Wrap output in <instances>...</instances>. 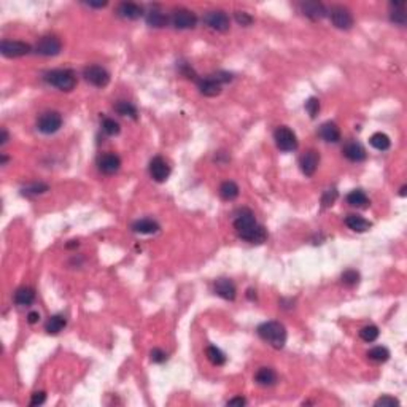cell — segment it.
Segmentation results:
<instances>
[{"instance_id":"cell-1","label":"cell","mask_w":407,"mask_h":407,"mask_svg":"<svg viewBox=\"0 0 407 407\" xmlns=\"http://www.w3.org/2000/svg\"><path fill=\"white\" fill-rule=\"evenodd\" d=\"M259 337L274 348H283L286 344V329L278 322H266L258 328Z\"/></svg>"},{"instance_id":"cell-2","label":"cell","mask_w":407,"mask_h":407,"mask_svg":"<svg viewBox=\"0 0 407 407\" xmlns=\"http://www.w3.org/2000/svg\"><path fill=\"white\" fill-rule=\"evenodd\" d=\"M45 81L48 84L54 86V88L61 91H72L76 86V78L72 70L67 69H59V70H51L45 75Z\"/></svg>"},{"instance_id":"cell-3","label":"cell","mask_w":407,"mask_h":407,"mask_svg":"<svg viewBox=\"0 0 407 407\" xmlns=\"http://www.w3.org/2000/svg\"><path fill=\"white\" fill-rule=\"evenodd\" d=\"M256 220H255V215H253V212L251 210H242L236 221H234V228H236V232L239 234L240 239H244V240H250V237L253 236V232L256 229Z\"/></svg>"},{"instance_id":"cell-4","label":"cell","mask_w":407,"mask_h":407,"mask_svg":"<svg viewBox=\"0 0 407 407\" xmlns=\"http://www.w3.org/2000/svg\"><path fill=\"white\" fill-rule=\"evenodd\" d=\"M61 126H62V116L57 112H46L37 121L38 131H40L42 134H46V135L57 132L61 129Z\"/></svg>"},{"instance_id":"cell-5","label":"cell","mask_w":407,"mask_h":407,"mask_svg":"<svg viewBox=\"0 0 407 407\" xmlns=\"http://www.w3.org/2000/svg\"><path fill=\"white\" fill-rule=\"evenodd\" d=\"M274 139H275L277 147L282 151H293L297 148L296 134L289 128H286V126H280L274 134Z\"/></svg>"},{"instance_id":"cell-6","label":"cell","mask_w":407,"mask_h":407,"mask_svg":"<svg viewBox=\"0 0 407 407\" xmlns=\"http://www.w3.org/2000/svg\"><path fill=\"white\" fill-rule=\"evenodd\" d=\"M84 78L88 83H91L92 86H97V88H104L110 83V73L107 72L104 67L100 65H89L86 67L84 72Z\"/></svg>"},{"instance_id":"cell-7","label":"cell","mask_w":407,"mask_h":407,"mask_svg":"<svg viewBox=\"0 0 407 407\" xmlns=\"http://www.w3.org/2000/svg\"><path fill=\"white\" fill-rule=\"evenodd\" d=\"M61 50H62V43H61L59 38L54 37V35H46V37L40 38L35 46V51L42 56H46V57L57 56L61 53Z\"/></svg>"},{"instance_id":"cell-8","label":"cell","mask_w":407,"mask_h":407,"mask_svg":"<svg viewBox=\"0 0 407 407\" xmlns=\"http://www.w3.org/2000/svg\"><path fill=\"white\" fill-rule=\"evenodd\" d=\"M204 21L206 24L213 29V31L217 32H226L229 31V26H231V21H229V16L221 12V10H213V12H209L204 18Z\"/></svg>"},{"instance_id":"cell-9","label":"cell","mask_w":407,"mask_h":407,"mask_svg":"<svg viewBox=\"0 0 407 407\" xmlns=\"http://www.w3.org/2000/svg\"><path fill=\"white\" fill-rule=\"evenodd\" d=\"M31 45L29 43H24V42H13V40H5L0 45V51L5 57H21V56H26L31 53Z\"/></svg>"},{"instance_id":"cell-10","label":"cell","mask_w":407,"mask_h":407,"mask_svg":"<svg viewBox=\"0 0 407 407\" xmlns=\"http://www.w3.org/2000/svg\"><path fill=\"white\" fill-rule=\"evenodd\" d=\"M150 175L153 180H156L159 183L166 181L170 175V167L167 161L161 158V156H156L150 161Z\"/></svg>"},{"instance_id":"cell-11","label":"cell","mask_w":407,"mask_h":407,"mask_svg":"<svg viewBox=\"0 0 407 407\" xmlns=\"http://www.w3.org/2000/svg\"><path fill=\"white\" fill-rule=\"evenodd\" d=\"M197 23V18L196 15L189 12V10H177V12H173L172 15V24L175 29H192Z\"/></svg>"},{"instance_id":"cell-12","label":"cell","mask_w":407,"mask_h":407,"mask_svg":"<svg viewBox=\"0 0 407 407\" xmlns=\"http://www.w3.org/2000/svg\"><path fill=\"white\" fill-rule=\"evenodd\" d=\"M331 21L337 29H342V31H348L353 26V16L344 7H334L331 10Z\"/></svg>"},{"instance_id":"cell-13","label":"cell","mask_w":407,"mask_h":407,"mask_svg":"<svg viewBox=\"0 0 407 407\" xmlns=\"http://www.w3.org/2000/svg\"><path fill=\"white\" fill-rule=\"evenodd\" d=\"M318 164H320V154L318 151L315 150H309L306 151L302 156H301V161H299V166H301V170L304 175L307 177H312L314 173L317 172L318 169Z\"/></svg>"},{"instance_id":"cell-14","label":"cell","mask_w":407,"mask_h":407,"mask_svg":"<svg viewBox=\"0 0 407 407\" xmlns=\"http://www.w3.org/2000/svg\"><path fill=\"white\" fill-rule=\"evenodd\" d=\"M213 289H215V293L220 297L226 299V301H234L237 294L236 285L232 283L229 278H218L215 285H213Z\"/></svg>"},{"instance_id":"cell-15","label":"cell","mask_w":407,"mask_h":407,"mask_svg":"<svg viewBox=\"0 0 407 407\" xmlns=\"http://www.w3.org/2000/svg\"><path fill=\"white\" fill-rule=\"evenodd\" d=\"M121 167V159L118 154L115 153H107L99 159V169L100 172L107 173V175H113L120 170Z\"/></svg>"},{"instance_id":"cell-16","label":"cell","mask_w":407,"mask_h":407,"mask_svg":"<svg viewBox=\"0 0 407 407\" xmlns=\"http://www.w3.org/2000/svg\"><path fill=\"white\" fill-rule=\"evenodd\" d=\"M342 153H344V156L348 161H352V162H361V161L366 159V150H364L363 145L358 143V142H348V143H345Z\"/></svg>"},{"instance_id":"cell-17","label":"cell","mask_w":407,"mask_h":407,"mask_svg":"<svg viewBox=\"0 0 407 407\" xmlns=\"http://www.w3.org/2000/svg\"><path fill=\"white\" fill-rule=\"evenodd\" d=\"M221 83L215 78L213 75L207 76V78H204L199 81V91L200 94L204 95H207V97H215V95H218L221 92Z\"/></svg>"},{"instance_id":"cell-18","label":"cell","mask_w":407,"mask_h":407,"mask_svg":"<svg viewBox=\"0 0 407 407\" xmlns=\"http://www.w3.org/2000/svg\"><path fill=\"white\" fill-rule=\"evenodd\" d=\"M301 10L307 18L314 19V21H318V19H323L326 16V8L322 2H304L301 5Z\"/></svg>"},{"instance_id":"cell-19","label":"cell","mask_w":407,"mask_h":407,"mask_svg":"<svg viewBox=\"0 0 407 407\" xmlns=\"http://www.w3.org/2000/svg\"><path fill=\"white\" fill-rule=\"evenodd\" d=\"M320 135H322V139L325 142H329V143H337L341 140V129H339V126L333 121H328L325 124H322V128H320Z\"/></svg>"},{"instance_id":"cell-20","label":"cell","mask_w":407,"mask_h":407,"mask_svg":"<svg viewBox=\"0 0 407 407\" xmlns=\"http://www.w3.org/2000/svg\"><path fill=\"white\" fill-rule=\"evenodd\" d=\"M35 301V291L29 286H21L15 293V302L19 307H27Z\"/></svg>"},{"instance_id":"cell-21","label":"cell","mask_w":407,"mask_h":407,"mask_svg":"<svg viewBox=\"0 0 407 407\" xmlns=\"http://www.w3.org/2000/svg\"><path fill=\"white\" fill-rule=\"evenodd\" d=\"M118 15L124 19H139L143 12H142V7L137 5V4H132V2H123L120 7H118Z\"/></svg>"},{"instance_id":"cell-22","label":"cell","mask_w":407,"mask_h":407,"mask_svg":"<svg viewBox=\"0 0 407 407\" xmlns=\"http://www.w3.org/2000/svg\"><path fill=\"white\" fill-rule=\"evenodd\" d=\"M132 229L135 232H139V234H154V232L159 231V225L154 220H150V218H143V220H139L134 223Z\"/></svg>"},{"instance_id":"cell-23","label":"cell","mask_w":407,"mask_h":407,"mask_svg":"<svg viewBox=\"0 0 407 407\" xmlns=\"http://www.w3.org/2000/svg\"><path fill=\"white\" fill-rule=\"evenodd\" d=\"M345 225L350 228L352 231H355V232H366L367 229L372 226V223L364 220L360 215H348L345 218Z\"/></svg>"},{"instance_id":"cell-24","label":"cell","mask_w":407,"mask_h":407,"mask_svg":"<svg viewBox=\"0 0 407 407\" xmlns=\"http://www.w3.org/2000/svg\"><path fill=\"white\" fill-rule=\"evenodd\" d=\"M255 379L261 386H272L277 382V374L274 369H270V367H261L256 372Z\"/></svg>"},{"instance_id":"cell-25","label":"cell","mask_w":407,"mask_h":407,"mask_svg":"<svg viewBox=\"0 0 407 407\" xmlns=\"http://www.w3.org/2000/svg\"><path fill=\"white\" fill-rule=\"evenodd\" d=\"M65 325H67L65 317H62V315H53V317L46 322L45 329H46V333H48V334H59V333L62 331V329L65 328Z\"/></svg>"},{"instance_id":"cell-26","label":"cell","mask_w":407,"mask_h":407,"mask_svg":"<svg viewBox=\"0 0 407 407\" xmlns=\"http://www.w3.org/2000/svg\"><path fill=\"white\" fill-rule=\"evenodd\" d=\"M369 143L372 145V147H374L375 150L385 151V150H388V148H390L391 140H390V137H388V135H386V134H383V132H375V134L371 135Z\"/></svg>"},{"instance_id":"cell-27","label":"cell","mask_w":407,"mask_h":407,"mask_svg":"<svg viewBox=\"0 0 407 407\" xmlns=\"http://www.w3.org/2000/svg\"><path fill=\"white\" fill-rule=\"evenodd\" d=\"M391 13H390V19H391V23L394 24H399V26H404L405 21H407V15L404 12V4L402 2H393L391 4Z\"/></svg>"},{"instance_id":"cell-28","label":"cell","mask_w":407,"mask_h":407,"mask_svg":"<svg viewBox=\"0 0 407 407\" xmlns=\"http://www.w3.org/2000/svg\"><path fill=\"white\" fill-rule=\"evenodd\" d=\"M115 110L118 115L121 116H129V118H137V109H135V105L128 102V100H120L115 104Z\"/></svg>"},{"instance_id":"cell-29","label":"cell","mask_w":407,"mask_h":407,"mask_svg":"<svg viewBox=\"0 0 407 407\" xmlns=\"http://www.w3.org/2000/svg\"><path fill=\"white\" fill-rule=\"evenodd\" d=\"M220 194L225 200H234L239 196V186L234 181H225L220 186Z\"/></svg>"},{"instance_id":"cell-30","label":"cell","mask_w":407,"mask_h":407,"mask_svg":"<svg viewBox=\"0 0 407 407\" xmlns=\"http://www.w3.org/2000/svg\"><path fill=\"white\" fill-rule=\"evenodd\" d=\"M206 353H207L209 361H210L213 366H223V364L226 363V355L223 353V352L220 350V348H218V347H215V345H210V347H207Z\"/></svg>"},{"instance_id":"cell-31","label":"cell","mask_w":407,"mask_h":407,"mask_svg":"<svg viewBox=\"0 0 407 407\" xmlns=\"http://www.w3.org/2000/svg\"><path fill=\"white\" fill-rule=\"evenodd\" d=\"M367 356H369V360L372 361H377V363H385V361H388V358H390V350L386 347H374L371 348L369 352H367Z\"/></svg>"},{"instance_id":"cell-32","label":"cell","mask_w":407,"mask_h":407,"mask_svg":"<svg viewBox=\"0 0 407 407\" xmlns=\"http://www.w3.org/2000/svg\"><path fill=\"white\" fill-rule=\"evenodd\" d=\"M147 24L151 26V27H156V29H161L167 24V16L158 12V10H151L147 16Z\"/></svg>"},{"instance_id":"cell-33","label":"cell","mask_w":407,"mask_h":407,"mask_svg":"<svg viewBox=\"0 0 407 407\" xmlns=\"http://www.w3.org/2000/svg\"><path fill=\"white\" fill-rule=\"evenodd\" d=\"M347 202L352 207H364L367 204V196L363 189H353L350 194L347 196Z\"/></svg>"},{"instance_id":"cell-34","label":"cell","mask_w":407,"mask_h":407,"mask_svg":"<svg viewBox=\"0 0 407 407\" xmlns=\"http://www.w3.org/2000/svg\"><path fill=\"white\" fill-rule=\"evenodd\" d=\"M360 337L363 339L364 342H374L375 339L379 337V328L374 326V325L364 326L360 331Z\"/></svg>"},{"instance_id":"cell-35","label":"cell","mask_w":407,"mask_h":407,"mask_svg":"<svg viewBox=\"0 0 407 407\" xmlns=\"http://www.w3.org/2000/svg\"><path fill=\"white\" fill-rule=\"evenodd\" d=\"M341 278H342V283L345 286H355V285H358V282H360V274L353 269H348L342 274Z\"/></svg>"},{"instance_id":"cell-36","label":"cell","mask_w":407,"mask_h":407,"mask_svg":"<svg viewBox=\"0 0 407 407\" xmlns=\"http://www.w3.org/2000/svg\"><path fill=\"white\" fill-rule=\"evenodd\" d=\"M102 129L107 135H118L120 134V124L112 118H105L102 123Z\"/></svg>"},{"instance_id":"cell-37","label":"cell","mask_w":407,"mask_h":407,"mask_svg":"<svg viewBox=\"0 0 407 407\" xmlns=\"http://www.w3.org/2000/svg\"><path fill=\"white\" fill-rule=\"evenodd\" d=\"M266 239H267V232H266V229L263 228V226H256V229H255V232H253V236L250 237V244H256V245H259V244H264L266 242Z\"/></svg>"},{"instance_id":"cell-38","label":"cell","mask_w":407,"mask_h":407,"mask_svg":"<svg viewBox=\"0 0 407 407\" xmlns=\"http://www.w3.org/2000/svg\"><path fill=\"white\" fill-rule=\"evenodd\" d=\"M306 110L310 115V118H317V115L320 112V100L317 97H310L306 102Z\"/></svg>"},{"instance_id":"cell-39","label":"cell","mask_w":407,"mask_h":407,"mask_svg":"<svg viewBox=\"0 0 407 407\" xmlns=\"http://www.w3.org/2000/svg\"><path fill=\"white\" fill-rule=\"evenodd\" d=\"M336 199H337V191H336V189H328V191H325V194H323V197H322V206H323V209L331 207L333 204L336 202Z\"/></svg>"},{"instance_id":"cell-40","label":"cell","mask_w":407,"mask_h":407,"mask_svg":"<svg viewBox=\"0 0 407 407\" xmlns=\"http://www.w3.org/2000/svg\"><path fill=\"white\" fill-rule=\"evenodd\" d=\"M375 407H394V405H399V401L393 398V396H382L375 401L374 404Z\"/></svg>"},{"instance_id":"cell-41","label":"cell","mask_w":407,"mask_h":407,"mask_svg":"<svg viewBox=\"0 0 407 407\" xmlns=\"http://www.w3.org/2000/svg\"><path fill=\"white\" fill-rule=\"evenodd\" d=\"M150 356H151V361H153V363H164V361L167 360L166 352L159 350V348H153L151 353H150Z\"/></svg>"},{"instance_id":"cell-42","label":"cell","mask_w":407,"mask_h":407,"mask_svg":"<svg viewBox=\"0 0 407 407\" xmlns=\"http://www.w3.org/2000/svg\"><path fill=\"white\" fill-rule=\"evenodd\" d=\"M48 186L43 185V183H38V185H32L24 189V194H42V192H46Z\"/></svg>"},{"instance_id":"cell-43","label":"cell","mask_w":407,"mask_h":407,"mask_svg":"<svg viewBox=\"0 0 407 407\" xmlns=\"http://www.w3.org/2000/svg\"><path fill=\"white\" fill-rule=\"evenodd\" d=\"M236 21L242 26H250L251 23H253V18H251L248 13L245 12H237L236 13Z\"/></svg>"},{"instance_id":"cell-44","label":"cell","mask_w":407,"mask_h":407,"mask_svg":"<svg viewBox=\"0 0 407 407\" xmlns=\"http://www.w3.org/2000/svg\"><path fill=\"white\" fill-rule=\"evenodd\" d=\"M46 401V394L45 391H35L31 398V405L35 407V405H42L43 402Z\"/></svg>"},{"instance_id":"cell-45","label":"cell","mask_w":407,"mask_h":407,"mask_svg":"<svg viewBox=\"0 0 407 407\" xmlns=\"http://www.w3.org/2000/svg\"><path fill=\"white\" fill-rule=\"evenodd\" d=\"M27 322L31 323V325L38 323V322H40V314H38V312H29V315H27Z\"/></svg>"},{"instance_id":"cell-46","label":"cell","mask_w":407,"mask_h":407,"mask_svg":"<svg viewBox=\"0 0 407 407\" xmlns=\"http://www.w3.org/2000/svg\"><path fill=\"white\" fill-rule=\"evenodd\" d=\"M247 404V401L242 398V396H237V398H232V399H229L228 401V405H245Z\"/></svg>"},{"instance_id":"cell-47","label":"cell","mask_w":407,"mask_h":407,"mask_svg":"<svg viewBox=\"0 0 407 407\" xmlns=\"http://www.w3.org/2000/svg\"><path fill=\"white\" fill-rule=\"evenodd\" d=\"M86 5L91 8H104L109 5V2H86Z\"/></svg>"},{"instance_id":"cell-48","label":"cell","mask_w":407,"mask_h":407,"mask_svg":"<svg viewBox=\"0 0 407 407\" xmlns=\"http://www.w3.org/2000/svg\"><path fill=\"white\" fill-rule=\"evenodd\" d=\"M8 142V132L5 128H2V137H0V145H5Z\"/></svg>"},{"instance_id":"cell-49","label":"cell","mask_w":407,"mask_h":407,"mask_svg":"<svg viewBox=\"0 0 407 407\" xmlns=\"http://www.w3.org/2000/svg\"><path fill=\"white\" fill-rule=\"evenodd\" d=\"M7 161H8V158L5 156V154H2V156H0V164H2V166H5Z\"/></svg>"},{"instance_id":"cell-50","label":"cell","mask_w":407,"mask_h":407,"mask_svg":"<svg viewBox=\"0 0 407 407\" xmlns=\"http://www.w3.org/2000/svg\"><path fill=\"white\" fill-rule=\"evenodd\" d=\"M405 189H407V186H402V188H401V192H399L401 196H405Z\"/></svg>"}]
</instances>
